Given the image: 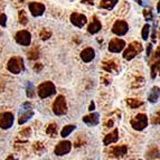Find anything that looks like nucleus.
<instances>
[{
    "label": "nucleus",
    "mask_w": 160,
    "mask_h": 160,
    "mask_svg": "<svg viewBox=\"0 0 160 160\" xmlns=\"http://www.w3.org/2000/svg\"><path fill=\"white\" fill-rule=\"evenodd\" d=\"M37 93L40 99H46L48 96H52L56 93V88L54 85V83L47 81V82L42 83V84L38 86Z\"/></svg>",
    "instance_id": "obj_1"
},
{
    "label": "nucleus",
    "mask_w": 160,
    "mask_h": 160,
    "mask_svg": "<svg viewBox=\"0 0 160 160\" xmlns=\"http://www.w3.org/2000/svg\"><path fill=\"white\" fill-rule=\"evenodd\" d=\"M7 68L12 74H19L22 71H24V61H22V57H12V58L9 59L8 64H7Z\"/></svg>",
    "instance_id": "obj_2"
},
{
    "label": "nucleus",
    "mask_w": 160,
    "mask_h": 160,
    "mask_svg": "<svg viewBox=\"0 0 160 160\" xmlns=\"http://www.w3.org/2000/svg\"><path fill=\"white\" fill-rule=\"evenodd\" d=\"M53 112L56 115H64L67 112L66 100L63 95H58L53 104Z\"/></svg>",
    "instance_id": "obj_3"
},
{
    "label": "nucleus",
    "mask_w": 160,
    "mask_h": 160,
    "mask_svg": "<svg viewBox=\"0 0 160 160\" xmlns=\"http://www.w3.org/2000/svg\"><path fill=\"white\" fill-rule=\"evenodd\" d=\"M141 51H142L141 44L138 43V42H133V43H131L129 45V47L127 48V51L123 53V57L126 59H128V61H130V59L134 58Z\"/></svg>",
    "instance_id": "obj_4"
},
{
    "label": "nucleus",
    "mask_w": 160,
    "mask_h": 160,
    "mask_svg": "<svg viewBox=\"0 0 160 160\" xmlns=\"http://www.w3.org/2000/svg\"><path fill=\"white\" fill-rule=\"evenodd\" d=\"M131 126L134 130L137 131H142L146 127L148 126V118L143 113H139L138 115H136L134 119L131 120Z\"/></svg>",
    "instance_id": "obj_5"
},
{
    "label": "nucleus",
    "mask_w": 160,
    "mask_h": 160,
    "mask_svg": "<svg viewBox=\"0 0 160 160\" xmlns=\"http://www.w3.org/2000/svg\"><path fill=\"white\" fill-rule=\"evenodd\" d=\"M15 39H16V42L19 45L29 46L30 42H32V35H30L29 32H27V30H20V32H18L16 34Z\"/></svg>",
    "instance_id": "obj_6"
},
{
    "label": "nucleus",
    "mask_w": 160,
    "mask_h": 160,
    "mask_svg": "<svg viewBox=\"0 0 160 160\" xmlns=\"http://www.w3.org/2000/svg\"><path fill=\"white\" fill-rule=\"evenodd\" d=\"M13 123V114L10 112H3L0 114V128L1 129H9L12 127Z\"/></svg>",
    "instance_id": "obj_7"
},
{
    "label": "nucleus",
    "mask_w": 160,
    "mask_h": 160,
    "mask_svg": "<svg viewBox=\"0 0 160 160\" xmlns=\"http://www.w3.org/2000/svg\"><path fill=\"white\" fill-rule=\"evenodd\" d=\"M124 47H126V42L120 38L112 39L109 44V51L111 53H120L121 51H123Z\"/></svg>",
    "instance_id": "obj_8"
},
{
    "label": "nucleus",
    "mask_w": 160,
    "mask_h": 160,
    "mask_svg": "<svg viewBox=\"0 0 160 160\" xmlns=\"http://www.w3.org/2000/svg\"><path fill=\"white\" fill-rule=\"evenodd\" d=\"M128 29H129V26L124 20H118L113 25L112 32L115 35H118V36H123V35H126L128 32Z\"/></svg>",
    "instance_id": "obj_9"
},
{
    "label": "nucleus",
    "mask_w": 160,
    "mask_h": 160,
    "mask_svg": "<svg viewBox=\"0 0 160 160\" xmlns=\"http://www.w3.org/2000/svg\"><path fill=\"white\" fill-rule=\"evenodd\" d=\"M69 19H71V22H72L74 26L78 27V28L84 27V25L88 22V19H86V17L84 16V15L78 13V12H73L72 15H71V18Z\"/></svg>",
    "instance_id": "obj_10"
},
{
    "label": "nucleus",
    "mask_w": 160,
    "mask_h": 160,
    "mask_svg": "<svg viewBox=\"0 0 160 160\" xmlns=\"http://www.w3.org/2000/svg\"><path fill=\"white\" fill-rule=\"evenodd\" d=\"M72 149V143L69 141H61L55 148V155L57 156H64L68 153Z\"/></svg>",
    "instance_id": "obj_11"
},
{
    "label": "nucleus",
    "mask_w": 160,
    "mask_h": 160,
    "mask_svg": "<svg viewBox=\"0 0 160 160\" xmlns=\"http://www.w3.org/2000/svg\"><path fill=\"white\" fill-rule=\"evenodd\" d=\"M29 10L34 17L42 16L44 13V11H45V6L39 2H32L29 3Z\"/></svg>",
    "instance_id": "obj_12"
},
{
    "label": "nucleus",
    "mask_w": 160,
    "mask_h": 160,
    "mask_svg": "<svg viewBox=\"0 0 160 160\" xmlns=\"http://www.w3.org/2000/svg\"><path fill=\"white\" fill-rule=\"evenodd\" d=\"M99 121H100V115L99 113H91V114L85 115V117L83 118V122L86 123L88 126L90 127H94V126H98L99 124Z\"/></svg>",
    "instance_id": "obj_13"
},
{
    "label": "nucleus",
    "mask_w": 160,
    "mask_h": 160,
    "mask_svg": "<svg viewBox=\"0 0 160 160\" xmlns=\"http://www.w3.org/2000/svg\"><path fill=\"white\" fill-rule=\"evenodd\" d=\"M94 57H95V52H94V49L91 47L85 48V49L82 51V53H81V58H82L83 62H85V63H90Z\"/></svg>",
    "instance_id": "obj_14"
},
{
    "label": "nucleus",
    "mask_w": 160,
    "mask_h": 160,
    "mask_svg": "<svg viewBox=\"0 0 160 160\" xmlns=\"http://www.w3.org/2000/svg\"><path fill=\"white\" fill-rule=\"evenodd\" d=\"M118 140H119V131H118V129H114L113 132H111V133L105 136V138H104V140H103V143H104V146H109V144L117 142Z\"/></svg>",
    "instance_id": "obj_15"
},
{
    "label": "nucleus",
    "mask_w": 160,
    "mask_h": 160,
    "mask_svg": "<svg viewBox=\"0 0 160 160\" xmlns=\"http://www.w3.org/2000/svg\"><path fill=\"white\" fill-rule=\"evenodd\" d=\"M101 28H102V25H101V22H100V20H99V19L94 18L93 22L88 25V32H90V34L93 35V34H96V32H99Z\"/></svg>",
    "instance_id": "obj_16"
},
{
    "label": "nucleus",
    "mask_w": 160,
    "mask_h": 160,
    "mask_svg": "<svg viewBox=\"0 0 160 160\" xmlns=\"http://www.w3.org/2000/svg\"><path fill=\"white\" fill-rule=\"evenodd\" d=\"M159 100V88L155 86V88H151L149 95H148V101L151 102V103H156Z\"/></svg>",
    "instance_id": "obj_17"
},
{
    "label": "nucleus",
    "mask_w": 160,
    "mask_h": 160,
    "mask_svg": "<svg viewBox=\"0 0 160 160\" xmlns=\"http://www.w3.org/2000/svg\"><path fill=\"white\" fill-rule=\"evenodd\" d=\"M128 152V147L127 146H118V147H114L112 149V153L115 156V157H122Z\"/></svg>",
    "instance_id": "obj_18"
},
{
    "label": "nucleus",
    "mask_w": 160,
    "mask_h": 160,
    "mask_svg": "<svg viewBox=\"0 0 160 160\" xmlns=\"http://www.w3.org/2000/svg\"><path fill=\"white\" fill-rule=\"evenodd\" d=\"M32 115H34V112H32V110H26V112L20 113V118H19L18 123L19 124H24V123H26L27 121L29 120L30 118H32Z\"/></svg>",
    "instance_id": "obj_19"
},
{
    "label": "nucleus",
    "mask_w": 160,
    "mask_h": 160,
    "mask_svg": "<svg viewBox=\"0 0 160 160\" xmlns=\"http://www.w3.org/2000/svg\"><path fill=\"white\" fill-rule=\"evenodd\" d=\"M118 0H102L100 3V7L103 9H112L117 5Z\"/></svg>",
    "instance_id": "obj_20"
},
{
    "label": "nucleus",
    "mask_w": 160,
    "mask_h": 160,
    "mask_svg": "<svg viewBox=\"0 0 160 160\" xmlns=\"http://www.w3.org/2000/svg\"><path fill=\"white\" fill-rule=\"evenodd\" d=\"M46 133H47L48 136H51L52 138H55V137L57 136V126L56 124H55V123L49 124V126L47 127V129H46Z\"/></svg>",
    "instance_id": "obj_21"
},
{
    "label": "nucleus",
    "mask_w": 160,
    "mask_h": 160,
    "mask_svg": "<svg viewBox=\"0 0 160 160\" xmlns=\"http://www.w3.org/2000/svg\"><path fill=\"white\" fill-rule=\"evenodd\" d=\"M75 128H76V127L72 126V124H69V126L64 127V128H63V130L61 131V136L63 137V138H66L67 136H69V134L72 133L73 131L75 130Z\"/></svg>",
    "instance_id": "obj_22"
},
{
    "label": "nucleus",
    "mask_w": 160,
    "mask_h": 160,
    "mask_svg": "<svg viewBox=\"0 0 160 160\" xmlns=\"http://www.w3.org/2000/svg\"><path fill=\"white\" fill-rule=\"evenodd\" d=\"M127 103H128V105L131 108V109H137V108L141 107L142 104V101H140V100H137V99H128L127 100Z\"/></svg>",
    "instance_id": "obj_23"
},
{
    "label": "nucleus",
    "mask_w": 160,
    "mask_h": 160,
    "mask_svg": "<svg viewBox=\"0 0 160 160\" xmlns=\"http://www.w3.org/2000/svg\"><path fill=\"white\" fill-rule=\"evenodd\" d=\"M103 68L108 72H112L117 68V64H114V61H109L103 63Z\"/></svg>",
    "instance_id": "obj_24"
},
{
    "label": "nucleus",
    "mask_w": 160,
    "mask_h": 160,
    "mask_svg": "<svg viewBox=\"0 0 160 160\" xmlns=\"http://www.w3.org/2000/svg\"><path fill=\"white\" fill-rule=\"evenodd\" d=\"M149 32H150V26L148 24H146L142 28V32H141V36H142V39L143 40H147L148 37H149Z\"/></svg>",
    "instance_id": "obj_25"
},
{
    "label": "nucleus",
    "mask_w": 160,
    "mask_h": 160,
    "mask_svg": "<svg viewBox=\"0 0 160 160\" xmlns=\"http://www.w3.org/2000/svg\"><path fill=\"white\" fill-rule=\"evenodd\" d=\"M158 72H159V62H156L151 66V78H156V76L158 75Z\"/></svg>",
    "instance_id": "obj_26"
},
{
    "label": "nucleus",
    "mask_w": 160,
    "mask_h": 160,
    "mask_svg": "<svg viewBox=\"0 0 160 160\" xmlns=\"http://www.w3.org/2000/svg\"><path fill=\"white\" fill-rule=\"evenodd\" d=\"M26 94H27V96H28V98H34V95H35V93H34V85H32L30 82L27 83Z\"/></svg>",
    "instance_id": "obj_27"
},
{
    "label": "nucleus",
    "mask_w": 160,
    "mask_h": 160,
    "mask_svg": "<svg viewBox=\"0 0 160 160\" xmlns=\"http://www.w3.org/2000/svg\"><path fill=\"white\" fill-rule=\"evenodd\" d=\"M39 36H40V38H42V39L46 40L52 36V32H51V30L46 29V28H44V29L39 32Z\"/></svg>",
    "instance_id": "obj_28"
},
{
    "label": "nucleus",
    "mask_w": 160,
    "mask_h": 160,
    "mask_svg": "<svg viewBox=\"0 0 160 160\" xmlns=\"http://www.w3.org/2000/svg\"><path fill=\"white\" fill-rule=\"evenodd\" d=\"M19 22L22 25H26L27 22H28V19H27V16L24 10L19 11Z\"/></svg>",
    "instance_id": "obj_29"
},
{
    "label": "nucleus",
    "mask_w": 160,
    "mask_h": 160,
    "mask_svg": "<svg viewBox=\"0 0 160 160\" xmlns=\"http://www.w3.org/2000/svg\"><path fill=\"white\" fill-rule=\"evenodd\" d=\"M28 58L29 59H37L39 58V52L35 48V49H32L30 52H28Z\"/></svg>",
    "instance_id": "obj_30"
},
{
    "label": "nucleus",
    "mask_w": 160,
    "mask_h": 160,
    "mask_svg": "<svg viewBox=\"0 0 160 160\" xmlns=\"http://www.w3.org/2000/svg\"><path fill=\"white\" fill-rule=\"evenodd\" d=\"M143 16L146 17V19H147V20H151V19H152L151 11H150L149 9H146V10H143Z\"/></svg>",
    "instance_id": "obj_31"
},
{
    "label": "nucleus",
    "mask_w": 160,
    "mask_h": 160,
    "mask_svg": "<svg viewBox=\"0 0 160 160\" xmlns=\"http://www.w3.org/2000/svg\"><path fill=\"white\" fill-rule=\"evenodd\" d=\"M6 24H7V17L6 15H0V25L2 27H6Z\"/></svg>",
    "instance_id": "obj_32"
},
{
    "label": "nucleus",
    "mask_w": 160,
    "mask_h": 160,
    "mask_svg": "<svg viewBox=\"0 0 160 160\" xmlns=\"http://www.w3.org/2000/svg\"><path fill=\"white\" fill-rule=\"evenodd\" d=\"M30 133H32V130L28 128V129H25L24 131H22V132H20V136L22 137H28V136H30Z\"/></svg>",
    "instance_id": "obj_33"
},
{
    "label": "nucleus",
    "mask_w": 160,
    "mask_h": 160,
    "mask_svg": "<svg viewBox=\"0 0 160 160\" xmlns=\"http://www.w3.org/2000/svg\"><path fill=\"white\" fill-rule=\"evenodd\" d=\"M158 149H153L152 150L151 152H150V153H151V155H148V157L149 158H156V157H158V156H159V153H158Z\"/></svg>",
    "instance_id": "obj_34"
},
{
    "label": "nucleus",
    "mask_w": 160,
    "mask_h": 160,
    "mask_svg": "<svg viewBox=\"0 0 160 160\" xmlns=\"http://www.w3.org/2000/svg\"><path fill=\"white\" fill-rule=\"evenodd\" d=\"M151 51H152V45H151V44H148V46H147V57L150 56V53H151Z\"/></svg>",
    "instance_id": "obj_35"
},
{
    "label": "nucleus",
    "mask_w": 160,
    "mask_h": 160,
    "mask_svg": "<svg viewBox=\"0 0 160 160\" xmlns=\"http://www.w3.org/2000/svg\"><path fill=\"white\" fill-rule=\"evenodd\" d=\"M42 68H43V65H42V64H36L34 66V69L36 71V72H37V71H40Z\"/></svg>",
    "instance_id": "obj_36"
},
{
    "label": "nucleus",
    "mask_w": 160,
    "mask_h": 160,
    "mask_svg": "<svg viewBox=\"0 0 160 160\" xmlns=\"http://www.w3.org/2000/svg\"><path fill=\"white\" fill-rule=\"evenodd\" d=\"M94 109H95V104H94V102H92L91 105H90V108H88V110H90V111H93Z\"/></svg>",
    "instance_id": "obj_37"
},
{
    "label": "nucleus",
    "mask_w": 160,
    "mask_h": 160,
    "mask_svg": "<svg viewBox=\"0 0 160 160\" xmlns=\"http://www.w3.org/2000/svg\"><path fill=\"white\" fill-rule=\"evenodd\" d=\"M152 123H153V124H156V123H159V117H157V119H153V121H152Z\"/></svg>",
    "instance_id": "obj_38"
},
{
    "label": "nucleus",
    "mask_w": 160,
    "mask_h": 160,
    "mask_svg": "<svg viewBox=\"0 0 160 160\" xmlns=\"http://www.w3.org/2000/svg\"><path fill=\"white\" fill-rule=\"evenodd\" d=\"M107 126H108V128H110V127H112V126H113V121H109V122L107 123Z\"/></svg>",
    "instance_id": "obj_39"
},
{
    "label": "nucleus",
    "mask_w": 160,
    "mask_h": 160,
    "mask_svg": "<svg viewBox=\"0 0 160 160\" xmlns=\"http://www.w3.org/2000/svg\"><path fill=\"white\" fill-rule=\"evenodd\" d=\"M6 160H17V159H16V158H15V157H12V156H9V157L7 158V159H6Z\"/></svg>",
    "instance_id": "obj_40"
},
{
    "label": "nucleus",
    "mask_w": 160,
    "mask_h": 160,
    "mask_svg": "<svg viewBox=\"0 0 160 160\" xmlns=\"http://www.w3.org/2000/svg\"><path fill=\"white\" fill-rule=\"evenodd\" d=\"M136 1H137L138 3H141V0H136Z\"/></svg>",
    "instance_id": "obj_41"
}]
</instances>
